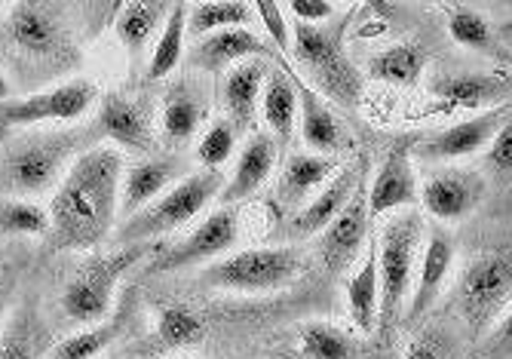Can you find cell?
I'll use <instances>...</instances> for the list:
<instances>
[{"label": "cell", "instance_id": "cell-1", "mask_svg": "<svg viewBox=\"0 0 512 359\" xmlns=\"http://www.w3.org/2000/svg\"><path fill=\"white\" fill-rule=\"evenodd\" d=\"M123 154L96 145L80 154L50 200V249L89 252L114 237L120 218Z\"/></svg>", "mask_w": 512, "mask_h": 359}, {"label": "cell", "instance_id": "cell-2", "mask_svg": "<svg viewBox=\"0 0 512 359\" xmlns=\"http://www.w3.org/2000/svg\"><path fill=\"white\" fill-rule=\"evenodd\" d=\"M102 145L99 126H62V129H25L10 136L0 148V194L4 197H40L56 191L71 163L89 148Z\"/></svg>", "mask_w": 512, "mask_h": 359}, {"label": "cell", "instance_id": "cell-3", "mask_svg": "<svg viewBox=\"0 0 512 359\" xmlns=\"http://www.w3.org/2000/svg\"><path fill=\"white\" fill-rule=\"evenodd\" d=\"M68 4L50 0H19L4 10V40L13 50L16 62L37 71L40 77H53L59 71L80 65V50L74 43V22Z\"/></svg>", "mask_w": 512, "mask_h": 359}, {"label": "cell", "instance_id": "cell-4", "mask_svg": "<svg viewBox=\"0 0 512 359\" xmlns=\"http://www.w3.org/2000/svg\"><path fill=\"white\" fill-rule=\"evenodd\" d=\"M378 237V274H381V329L405 320L408 298L414 289L417 264H421L427 221L417 209H399L387 215Z\"/></svg>", "mask_w": 512, "mask_h": 359}, {"label": "cell", "instance_id": "cell-5", "mask_svg": "<svg viewBox=\"0 0 512 359\" xmlns=\"http://www.w3.org/2000/svg\"><path fill=\"white\" fill-rule=\"evenodd\" d=\"M224 185H227V175L221 169H200V172L184 175L178 185L160 194L151 206L120 221L111 240L117 246H132V243H148V240L188 228L194 218H200L221 197Z\"/></svg>", "mask_w": 512, "mask_h": 359}, {"label": "cell", "instance_id": "cell-6", "mask_svg": "<svg viewBox=\"0 0 512 359\" xmlns=\"http://www.w3.org/2000/svg\"><path fill=\"white\" fill-rule=\"evenodd\" d=\"M151 255H157L154 246L132 243V246H117L108 255L89 258L80 271L65 283V289L59 295V310L71 323H80V326H92V323L108 320L111 310H114L120 280L132 271V267L148 261Z\"/></svg>", "mask_w": 512, "mask_h": 359}, {"label": "cell", "instance_id": "cell-7", "mask_svg": "<svg viewBox=\"0 0 512 359\" xmlns=\"http://www.w3.org/2000/svg\"><path fill=\"white\" fill-rule=\"evenodd\" d=\"M292 56L310 86L344 108L359 105L362 74L344 50V25H301L292 22Z\"/></svg>", "mask_w": 512, "mask_h": 359}, {"label": "cell", "instance_id": "cell-8", "mask_svg": "<svg viewBox=\"0 0 512 359\" xmlns=\"http://www.w3.org/2000/svg\"><path fill=\"white\" fill-rule=\"evenodd\" d=\"M451 295L463 326L485 338L512 307V246L473 255L460 271Z\"/></svg>", "mask_w": 512, "mask_h": 359}, {"label": "cell", "instance_id": "cell-9", "mask_svg": "<svg viewBox=\"0 0 512 359\" xmlns=\"http://www.w3.org/2000/svg\"><path fill=\"white\" fill-rule=\"evenodd\" d=\"M304 271V252L298 246H255L230 252L203 271V286L221 292L264 295L292 286Z\"/></svg>", "mask_w": 512, "mask_h": 359}, {"label": "cell", "instance_id": "cell-10", "mask_svg": "<svg viewBox=\"0 0 512 359\" xmlns=\"http://www.w3.org/2000/svg\"><path fill=\"white\" fill-rule=\"evenodd\" d=\"M96 102H99V89L86 77H74L50 89H40V93L10 99L0 105V136H7L13 129L25 132V129L46 126V123L74 126V120L86 117Z\"/></svg>", "mask_w": 512, "mask_h": 359}, {"label": "cell", "instance_id": "cell-11", "mask_svg": "<svg viewBox=\"0 0 512 359\" xmlns=\"http://www.w3.org/2000/svg\"><path fill=\"white\" fill-rule=\"evenodd\" d=\"M96 126L102 139L117 145V151H132L151 157L160 142V111L154 96L135 93V89H114V93L99 99Z\"/></svg>", "mask_w": 512, "mask_h": 359}, {"label": "cell", "instance_id": "cell-12", "mask_svg": "<svg viewBox=\"0 0 512 359\" xmlns=\"http://www.w3.org/2000/svg\"><path fill=\"white\" fill-rule=\"evenodd\" d=\"M237 243H240V215H237V209L221 206V209L209 212L188 237H181L172 246H166L163 252H157L148 271L175 274V271H188V267L212 264L221 255L234 252Z\"/></svg>", "mask_w": 512, "mask_h": 359}, {"label": "cell", "instance_id": "cell-13", "mask_svg": "<svg viewBox=\"0 0 512 359\" xmlns=\"http://www.w3.org/2000/svg\"><path fill=\"white\" fill-rule=\"evenodd\" d=\"M488 182L479 169L470 166H439L421 185V203L436 224H457L479 209Z\"/></svg>", "mask_w": 512, "mask_h": 359}, {"label": "cell", "instance_id": "cell-14", "mask_svg": "<svg viewBox=\"0 0 512 359\" xmlns=\"http://www.w3.org/2000/svg\"><path fill=\"white\" fill-rule=\"evenodd\" d=\"M371 237V212H368V185L359 182L353 200L341 209V215L319 234V258L332 274H347L356 264V255L365 252Z\"/></svg>", "mask_w": 512, "mask_h": 359}, {"label": "cell", "instance_id": "cell-15", "mask_svg": "<svg viewBox=\"0 0 512 359\" xmlns=\"http://www.w3.org/2000/svg\"><path fill=\"white\" fill-rule=\"evenodd\" d=\"M512 108H491V111H482L479 117H470V120H460V123H451L439 132H433L430 139H424L421 145L414 148V154L421 160H430V163H451V160H463V157H473L479 151H485L491 145V139L500 132V126L509 120Z\"/></svg>", "mask_w": 512, "mask_h": 359}, {"label": "cell", "instance_id": "cell-16", "mask_svg": "<svg viewBox=\"0 0 512 359\" xmlns=\"http://www.w3.org/2000/svg\"><path fill=\"white\" fill-rule=\"evenodd\" d=\"M454 237L445 231V224H433L427 228V240H424V252H421V264H417V277H414V289L408 298V310L405 320L417 323L424 320L433 310V304L439 301L451 271H454Z\"/></svg>", "mask_w": 512, "mask_h": 359}, {"label": "cell", "instance_id": "cell-17", "mask_svg": "<svg viewBox=\"0 0 512 359\" xmlns=\"http://www.w3.org/2000/svg\"><path fill=\"white\" fill-rule=\"evenodd\" d=\"M421 203V185L414 172V148L399 142L375 172V182L368 185V212L371 218H387L399 209H414Z\"/></svg>", "mask_w": 512, "mask_h": 359}, {"label": "cell", "instance_id": "cell-18", "mask_svg": "<svg viewBox=\"0 0 512 359\" xmlns=\"http://www.w3.org/2000/svg\"><path fill=\"white\" fill-rule=\"evenodd\" d=\"M184 178V160L178 154H151L126 166L120 182V221L151 206L160 194Z\"/></svg>", "mask_w": 512, "mask_h": 359}, {"label": "cell", "instance_id": "cell-19", "mask_svg": "<svg viewBox=\"0 0 512 359\" xmlns=\"http://www.w3.org/2000/svg\"><path fill=\"white\" fill-rule=\"evenodd\" d=\"M246 59H273V50L252 28H227L194 43V50L188 53V68L197 74H227Z\"/></svg>", "mask_w": 512, "mask_h": 359}, {"label": "cell", "instance_id": "cell-20", "mask_svg": "<svg viewBox=\"0 0 512 359\" xmlns=\"http://www.w3.org/2000/svg\"><path fill=\"white\" fill-rule=\"evenodd\" d=\"M206 114V89L197 80L188 77L172 83L160 105V142L169 151H181L200 132Z\"/></svg>", "mask_w": 512, "mask_h": 359}, {"label": "cell", "instance_id": "cell-21", "mask_svg": "<svg viewBox=\"0 0 512 359\" xmlns=\"http://www.w3.org/2000/svg\"><path fill=\"white\" fill-rule=\"evenodd\" d=\"M270 68H273L270 59H246L230 68L221 80V102L227 111V123L237 129V136H243V132L252 136L255 132L258 102Z\"/></svg>", "mask_w": 512, "mask_h": 359}, {"label": "cell", "instance_id": "cell-22", "mask_svg": "<svg viewBox=\"0 0 512 359\" xmlns=\"http://www.w3.org/2000/svg\"><path fill=\"white\" fill-rule=\"evenodd\" d=\"M365 172H368L365 157L359 163L341 166L332 182L325 185L304 209L295 212V218H292V234L301 237V240L304 237H319L341 215V209L353 200V194H356L359 182L365 178Z\"/></svg>", "mask_w": 512, "mask_h": 359}, {"label": "cell", "instance_id": "cell-23", "mask_svg": "<svg viewBox=\"0 0 512 359\" xmlns=\"http://www.w3.org/2000/svg\"><path fill=\"white\" fill-rule=\"evenodd\" d=\"M341 163L332 154L298 151L286 160L276 182V200L283 209H304L307 197H316L338 175Z\"/></svg>", "mask_w": 512, "mask_h": 359}, {"label": "cell", "instance_id": "cell-24", "mask_svg": "<svg viewBox=\"0 0 512 359\" xmlns=\"http://www.w3.org/2000/svg\"><path fill=\"white\" fill-rule=\"evenodd\" d=\"M430 93L448 105L470 108V111H491L509 93L506 74H485V71H445L430 77Z\"/></svg>", "mask_w": 512, "mask_h": 359}, {"label": "cell", "instance_id": "cell-25", "mask_svg": "<svg viewBox=\"0 0 512 359\" xmlns=\"http://www.w3.org/2000/svg\"><path fill=\"white\" fill-rule=\"evenodd\" d=\"M169 10H172V4H148V0H132V4H123L117 10L114 37L123 47L132 71L145 56H151L154 43H157V37H160V31L166 25Z\"/></svg>", "mask_w": 512, "mask_h": 359}, {"label": "cell", "instance_id": "cell-26", "mask_svg": "<svg viewBox=\"0 0 512 359\" xmlns=\"http://www.w3.org/2000/svg\"><path fill=\"white\" fill-rule=\"evenodd\" d=\"M56 338L34 301H22L0 326V359H46Z\"/></svg>", "mask_w": 512, "mask_h": 359}, {"label": "cell", "instance_id": "cell-27", "mask_svg": "<svg viewBox=\"0 0 512 359\" xmlns=\"http://www.w3.org/2000/svg\"><path fill=\"white\" fill-rule=\"evenodd\" d=\"M347 313L359 332L371 335L381 320V274H378V237L371 231L362 252V264L347 280Z\"/></svg>", "mask_w": 512, "mask_h": 359}, {"label": "cell", "instance_id": "cell-28", "mask_svg": "<svg viewBox=\"0 0 512 359\" xmlns=\"http://www.w3.org/2000/svg\"><path fill=\"white\" fill-rule=\"evenodd\" d=\"M276 139L270 136V132H252V136L246 139V145L240 148V157H237V166L234 172H230L227 185L221 191V203H240V200H249L276 166Z\"/></svg>", "mask_w": 512, "mask_h": 359}, {"label": "cell", "instance_id": "cell-29", "mask_svg": "<svg viewBox=\"0 0 512 359\" xmlns=\"http://www.w3.org/2000/svg\"><path fill=\"white\" fill-rule=\"evenodd\" d=\"M295 89H298V126H301V139L310 151L316 154H332L344 148V126L335 117V111L325 105V99L316 93L310 83L295 74Z\"/></svg>", "mask_w": 512, "mask_h": 359}, {"label": "cell", "instance_id": "cell-30", "mask_svg": "<svg viewBox=\"0 0 512 359\" xmlns=\"http://www.w3.org/2000/svg\"><path fill=\"white\" fill-rule=\"evenodd\" d=\"M261 114L276 145H289L298 126V89L289 62H283V68H270L261 93Z\"/></svg>", "mask_w": 512, "mask_h": 359}, {"label": "cell", "instance_id": "cell-31", "mask_svg": "<svg viewBox=\"0 0 512 359\" xmlns=\"http://www.w3.org/2000/svg\"><path fill=\"white\" fill-rule=\"evenodd\" d=\"M427 62H430V53L424 43L405 40V43H393V47L371 56L365 71H368V77L390 83V86H417L427 71Z\"/></svg>", "mask_w": 512, "mask_h": 359}, {"label": "cell", "instance_id": "cell-32", "mask_svg": "<svg viewBox=\"0 0 512 359\" xmlns=\"http://www.w3.org/2000/svg\"><path fill=\"white\" fill-rule=\"evenodd\" d=\"M126 320H129V301L120 304V310L114 313V317H108L102 323H92V326H83L74 335L56 341L46 359H96L123 335Z\"/></svg>", "mask_w": 512, "mask_h": 359}, {"label": "cell", "instance_id": "cell-33", "mask_svg": "<svg viewBox=\"0 0 512 359\" xmlns=\"http://www.w3.org/2000/svg\"><path fill=\"white\" fill-rule=\"evenodd\" d=\"M184 40H188V7H184V4H172V10L166 16V25L160 31L157 43H154L151 56H148L145 77L151 83L166 80L184 62Z\"/></svg>", "mask_w": 512, "mask_h": 359}, {"label": "cell", "instance_id": "cell-34", "mask_svg": "<svg viewBox=\"0 0 512 359\" xmlns=\"http://www.w3.org/2000/svg\"><path fill=\"white\" fill-rule=\"evenodd\" d=\"M255 22V7L243 0H218V4H197L188 7V37H209L227 28H249Z\"/></svg>", "mask_w": 512, "mask_h": 359}, {"label": "cell", "instance_id": "cell-35", "mask_svg": "<svg viewBox=\"0 0 512 359\" xmlns=\"http://www.w3.org/2000/svg\"><path fill=\"white\" fill-rule=\"evenodd\" d=\"M206 335V323L200 320V313H194L184 304H163L157 310V344L169 353L188 350Z\"/></svg>", "mask_w": 512, "mask_h": 359}, {"label": "cell", "instance_id": "cell-36", "mask_svg": "<svg viewBox=\"0 0 512 359\" xmlns=\"http://www.w3.org/2000/svg\"><path fill=\"white\" fill-rule=\"evenodd\" d=\"M0 234L46 237L50 234V209L22 197H0Z\"/></svg>", "mask_w": 512, "mask_h": 359}, {"label": "cell", "instance_id": "cell-37", "mask_svg": "<svg viewBox=\"0 0 512 359\" xmlns=\"http://www.w3.org/2000/svg\"><path fill=\"white\" fill-rule=\"evenodd\" d=\"M301 353L304 359H356L359 341H353L344 329L332 323H307L301 332Z\"/></svg>", "mask_w": 512, "mask_h": 359}, {"label": "cell", "instance_id": "cell-38", "mask_svg": "<svg viewBox=\"0 0 512 359\" xmlns=\"http://www.w3.org/2000/svg\"><path fill=\"white\" fill-rule=\"evenodd\" d=\"M448 31L454 37V43L467 50H488L494 43V31L491 22L470 7H451L448 10Z\"/></svg>", "mask_w": 512, "mask_h": 359}, {"label": "cell", "instance_id": "cell-39", "mask_svg": "<svg viewBox=\"0 0 512 359\" xmlns=\"http://www.w3.org/2000/svg\"><path fill=\"white\" fill-rule=\"evenodd\" d=\"M237 129L227 120H215L197 142V160L203 169H221L237 151Z\"/></svg>", "mask_w": 512, "mask_h": 359}, {"label": "cell", "instance_id": "cell-40", "mask_svg": "<svg viewBox=\"0 0 512 359\" xmlns=\"http://www.w3.org/2000/svg\"><path fill=\"white\" fill-rule=\"evenodd\" d=\"M457 341L442 326H427L421 335H414L402 359H457Z\"/></svg>", "mask_w": 512, "mask_h": 359}, {"label": "cell", "instance_id": "cell-41", "mask_svg": "<svg viewBox=\"0 0 512 359\" xmlns=\"http://www.w3.org/2000/svg\"><path fill=\"white\" fill-rule=\"evenodd\" d=\"M255 7V19H261L264 31H267V40L279 53H292V22H289V13L279 7V4H270V0H258Z\"/></svg>", "mask_w": 512, "mask_h": 359}, {"label": "cell", "instance_id": "cell-42", "mask_svg": "<svg viewBox=\"0 0 512 359\" xmlns=\"http://www.w3.org/2000/svg\"><path fill=\"white\" fill-rule=\"evenodd\" d=\"M485 169L494 178H500V182L503 178H512V114L491 139V145L485 148Z\"/></svg>", "mask_w": 512, "mask_h": 359}, {"label": "cell", "instance_id": "cell-43", "mask_svg": "<svg viewBox=\"0 0 512 359\" xmlns=\"http://www.w3.org/2000/svg\"><path fill=\"white\" fill-rule=\"evenodd\" d=\"M485 359H512V307L494 323V329L482 338Z\"/></svg>", "mask_w": 512, "mask_h": 359}, {"label": "cell", "instance_id": "cell-44", "mask_svg": "<svg viewBox=\"0 0 512 359\" xmlns=\"http://www.w3.org/2000/svg\"><path fill=\"white\" fill-rule=\"evenodd\" d=\"M289 13L301 25H329L335 19V7L325 4V0H292Z\"/></svg>", "mask_w": 512, "mask_h": 359}, {"label": "cell", "instance_id": "cell-45", "mask_svg": "<svg viewBox=\"0 0 512 359\" xmlns=\"http://www.w3.org/2000/svg\"><path fill=\"white\" fill-rule=\"evenodd\" d=\"M10 295H13V277L7 267H0V326H4L10 313Z\"/></svg>", "mask_w": 512, "mask_h": 359}, {"label": "cell", "instance_id": "cell-46", "mask_svg": "<svg viewBox=\"0 0 512 359\" xmlns=\"http://www.w3.org/2000/svg\"><path fill=\"white\" fill-rule=\"evenodd\" d=\"M10 96H13V86H10V80L4 77V71H0V105L10 102Z\"/></svg>", "mask_w": 512, "mask_h": 359}, {"label": "cell", "instance_id": "cell-47", "mask_svg": "<svg viewBox=\"0 0 512 359\" xmlns=\"http://www.w3.org/2000/svg\"><path fill=\"white\" fill-rule=\"evenodd\" d=\"M151 359H169V356H151Z\"/></svg>", "mask_w": 512, "mask_h": 359}]
</instances>
